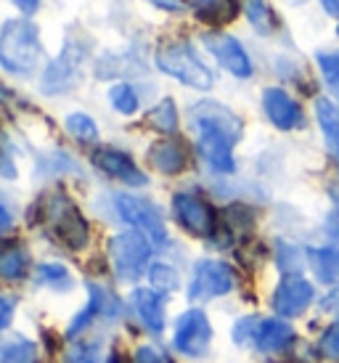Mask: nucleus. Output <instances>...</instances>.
<instances>
[{
    "instance_id": "29",
    "label": "nucleus",
    "mask_w": 339,
    "mask_h": 363,
    "mask_svg": "<svg viewBox=\"0 0 339 363\" xmlns=\"http://www.w3.org/2000/svg\"><path fill=\"white\" fill-rule=\"evenodd\" d=\"M151 284H154V289H160L162 292H175L178 289V273L172 271L170 265H165V262H157V265H151Z\"/></svg>"
},
{
    "instance_id": "24",
    "label": "nucleus",
    "mask_w": 339,
    "mask_h": 363,
    "mask_svg": "<svg viewBox=\"0 0 339 363\" xmlns=\"http://www.w3.org/2000/svg\"><path fill=\"white\" fill-rule=\"evenodd\" d=\"M38 281L56 289V292H70L72 289V273L61 262H43L38 268Z\"/></svg>"
},
{
    "instance_id": "2",
    "label": "nucleus",
    "mask_w": 339,
    "mask_h": 363,
    "mask_svg": "<svg viewBox=\"0 0 339 363\" xmlns=\"http://www.w3.org/2000/svg\"><path fill=\"white\" fill-rule=\"evenodd\" d=\"M32 220L45 223L50 233L72 252H82L90 244L88 220L82 218V212L61 191L43 196L40 202L35 204V210H30V223Z\"/></svg>"
},
{
    "instance_id": "36",
    "label": "nucleus",
    "mask_w": 339,
    "mask_h": 363,
    "mask_svg": "<svg viewBox=\"0 0 339 363\" xmlns=\"http://www.w3.org/2000/svg\"><path fill=\"white\" fill-rule=\"evenodd\" d=\"M13 311H16L13 300H9V297H3V294H0V332H6V329H9L11 318H13Z\"/></svg>"
},
{
    "instance_id": "18",
    "label": "nucleus",
    "mask_w": 339,
    "mask_h": 363,
    "mask_svg": "<svg viewBox=\"0 0 339 363\" xmlns=\"http://www.w3.org/2000/svg\"><path fill=\"white\" fill-rule=\"evenodd\" d=\"M186 6L204 24H228L239 13L236 0H186Z\"/></svg>"
},
{
    "instance_id": "39",
    "label": "nucleus",
    "mask_w": 339,
    "mask_h": 363,
    "mask_svg": "<svg viewBox=\"0 0 339 363\" xmlns=\"http://www.w3.org/2000/svg\"><path fill=\"white\" fill-rule=\"evenodd\" d=\"M149 3L162 11H180L183 6H186V0H149Z\"/></svg>"
},
{
    "instance_id": "43",
    "label": "nucleus",
    "mask_w": 339,
    "mask_h": 363,
    "mask_svg": "<svg viewBox=\"0 0 339 363\" xmlns=\"http://www.w3.org/2000/svg\"><path fill=\"white\" fill-rule=\"evenodd\" d=\"M326 228H329V231L339 239V212H337V215H331V220L326 223Z\"/></svg>"
},
{
    "instance_id": "17",
    "label": "nucleus",
    "mask_w": 339,
    "mask_h": 363,
    "mask_svg": "<svg viewBox=\"0 0 339 363\" xmlns=\"http://www.w3.org/2000/svg\"><path fill=\"white\" fill-rule=\"evenodd\" d=\"M291 340H294L291 323H287L284 318H265L257 326L255 345H257L262 353H281V350L289 347Z\"/></svg>"
},
{
    "instance_id": "19",
    "label": "nucleus",
    "mask_w": 339,
    "mask_h": 363,
    "mask_svg": "<svg viewBox=\"0 0 339 363\" xmlns=\"http://www.w3.org/2000/svg\"><path fill=\"white\" fill-rule=\"evenodd\" d=\"M30 273V255L21 244H3L0 247V279L3 281H21Z\"/></svg>"
},
{
    "instance_id": "25",
    "label": "nucleus",
    "mask_w": 339,
    "mask_h": 363,
    "mask_svg": "<svg viewBox=\"0 0 339 363\" xmlns=\"http://www.w3.org/2000/svg\"><path fill=\"white\" fill-rule=\"evenodd\" d=\"M149 125L160 133L178 130V109H175V101H172V99H162V101L149 111Z\"/></svg>"
},
{
    "instance_id": "27",
    "label": "nucleus",
    "mask_w": 339,
    "mask_h": 363,
    "mask_svg": "<svg viewBox=\"0 0 339 363\" xmlns=\"http://www.w3.org/2000/svg\"><path fill=\"white\" fill-rule=\"evenodd\" d=\"M109 99H111V106L120 111V114H135L138 111V93L133 91L128 82L111 85Z\"/></svg>"
},
{
    "instance_id": "14",
    "label": "nucleus",
    "mask_w": 339,
    "mask_h": 363,
    "mask_svg": "<svg viewBox=\"0 0 339 363\" xmlns=\"http://www.w3.org/2000/svg\"><path fill=\"white\" fill-rule=\"evenodd\" d=\"M93 164L101 172H106L109 178L125 183V186H146L149 183L146 172L133 162L130 154L120 152V149H96L93 152Z\"/></svg>"
},
{
    "instance_id": "41",
    "label": "nucleus",
    "mask_w": 339,
    "mask_h": 363,
    "mask_svg": "<svg viewBox=\"0 0 339 363\" xmlns=\"http://www.w3.org/2000/svg\"><path fill=\"white\" fill-rule=\"evenodd\" d=\"M11 220H13V218H11L9 207L0 202V233L6 231V228H11Z\"/></svg>"
},
{
    "instance_id": "5",
    "label": "nucleus",
    "mask_w": 339,
    "mask_h": 363,
    "mask_svg": "<svg viewBox=\"0 0 339 363\" xmlns=\"http://www.w3.org/2000/svg\"><path fill=\"white\" fill-rule=\"evenodd\" d=\"M109 260L122 281H138L151 260V242L140 231H125L109 239Z\"/></svg>"
},
{
    "instance_id": "38",
    "label": "nucleus",
    "mask_w": 339,
    "mask_h": 363,
    "mask_svg": "<svg viewBox=\"0 0 339 363\" xmlns=\"http://www.w3.org/2000/svg\"><path fill=\"white\" fill-rule=\"evenodd\" d=\"M321 311L329 313V315H339V289H334V292H329L326 297H323Z\"/></svg>"
},
{
    "instance_id": "40",
    "label": "nucleus",
    "mask_w": 339,
    "mask_h": 363,
    "mask_svg": "<svg viewBox=\"0 0 339 363\" xmlns=\"http://www.w3.org/2000/svg\"><path fill=\"white\" fill-rule=\"evenodd\" d=\"M13 6L19 11H24V13H32V11L40 6V0H13Z\"/></svg>"
},
{
    "instance_id": "9",
    "label": "nucleus",
    "mask_w": 339,
    "mask_h": 363,
    "mask_svg": "<svg viewBox=\"0 0 339 363\" xmlns=\"http://www.w3.org/2000/svg\"><path fill=\"white\" fill-rule=\"evenodd\" d=\"M172 212H175V220L199 239H210L218 228V215L212 210V204L196 196V194H175L172 196Z\"/></svg>"
},
{
    "instance_id": "34",
    "label": "nucleus",
    "mask_w": 339,
    "mask_h": 363,
    "mask_svg": "<svg viewBox=\"0 0 339 363\" xmlns=\"http://www.w3.org/2000/svg\"><path fill=\"white\" fill-rule=\"evenodd\" d=\"M257 318L255 315H247V318H241L236 326H233V340L239 345H250L255 342V337H257Z\"/></svg>"
},
{
    "instance_id": "13",
    "label": "nucleus",
    "mask_w": 339,
    "mask_h": 363,
    "mask_svg": "<svg viewBox=\"0 0 339 363\" xmlns=\"http://www.w3.org/2000/svg\"><path fill=\"white\" fill-rule=\"evenodd\" d=\"M262 109L279 130H299L305 125L302 106L284 88H265L262 91Z\"/></svg>"
},
{
    "instance_id": "7",
    "label": "nucleus",
    "mask_w": 339,
    "mask_h": 363,
    "mask_svg": "<svg viewBox=\"0 0 339 363\" xmlns=\"http://www.w3.org/2000/svg\"><path fill=\"white\" fill-rule=\"evenodd\" d=\"M117 212H120L122 220L143 233L151 244H157V247L167 244V228H165V220H162V212L149 199L120 194L117 196Z\"/></svg>"
},
{
    "instance_id": "3",
    "label": "nucleus",
    "mask_w": 339,
    "mask_h": 363,
    "mask_svg": "<svg viewBox=\"0 0 339 363\" xmlns=\"http://www.w3.org/2000/svg\"><path fill=\"white\" fill-rule=\"evenodd\" d=\"M40 59V35L30 19H11L0 30V64L13 74H30Z\"/></svg>"
},
{
    "instance_id": "35",
    "label": "nucleus",
    "mask_w": 339,
    "mask_h": 363,
    "mask_svg": "<svg viewBox=\"0 0 339 363\" xmlns=\"http://www.w3.org/2000/svg\"><path fill=\"white\" fill-rule=\"evenodd\" d=\"M0 175L3 178H16V164L11 160V149L6 138H0Z\"/></svg>"
},
{
    "instance_id": "26",
    "label": "nucleus",
    "mask_w": 339,
    "mask_h": 363,
    "mask_svg": "<svg viewBox=\"0 0 339 363\" xmlns=\"http://www.w3.org/2000/svg\"><path fill=\"white\" fill-rule=\"evenodd\" d=\"M67 130H70L80 143L99 141V125L90 120L88 114H82V111H74V114L67 117Z\"/></svg>"
},
{
    "instance_id": "37",
    "label": "nucleus",
    "mask_w": 339,
    "mask_h": 363,
    "mask_svg": "<svg viewBox=\"0 0 339 363\" xmlns=\"http://www.w3.org/2000/svg\"><path fill=\"white\" fill-rule=\"evenodd\" d=\"M133 363H165V358H162L154 347L143 345V347H138V350H135V355H133Z\"/></svg>"
},
{
    "instance_id": "23",
    "label": "nucleus",
    "mask_w": 339,
    "mask_h": 363,
    "mask_svg": "<svg viewBox=\"0 0 339 363\" xmlns=\"http://www.w3.org/2000/svg\"><path fill=\"white\" fill-rule=\"evenodd\" d=\"M244 13H247L252 27L257 32H262V35H270V32L279 27V19H276V13H273V9H270L265 0H247Z\"/></svg>"
},
{
    "instance_id": "4",
    "label": "nucleus",
    "mask_w": 339,
    "mask_h": 363,
    "mask_svg": "<svg viewBox=\"0 0 339 363\" xmlns=\"http://www.w3.org/2000/svg\"><path fill=\"white\" fill-rule=\"evenodd\" d=\"M157 67L165 74L180 80L183 85H189L194 91H210L215 77L207 69V64L196 56V51L191 48L186 40H172L165 43L157 51Z\"/></svg>"
},
{
    "instance_id": "1",
    "label": "nucleus",
    "mask_w": 339,
    "mask_h": 363,
    "mask_svg": "<svg viewBox=\"0 0 339 363\" xmlns=\"http://www.w3.org/2000/svg\"><path fill=\"white\" fill-rule=\"evenodd\" d=\"M191 128L196 133L201 160L218 172H233V146L244 135L241 120L218 101H199L189 109Z\"/></svg>"
},
{
    "instance_id": "44",
    "label": "nucleus",
    "mask_w": 339,
    "mask_h": 363,
    "mask_svg": "<svg viewBox=\"0 0 339 363\" xmlns=\"http://www.w3.org/2000/svg\"><path fill=\"white\" fill-rule=\"evenodd\" d=\"M9 99H11V91L6 88V85H3V82H0V104H6Z\"/></svg>"
},
{
    "instance_id": "30",
    "label": "nucleus",
    "mask_w": 339,
    "mask_h": 363,
    "mask_svg": "<svg viewBox=\"0 0 339 363\" xmlns=\"http://www.w3.org/2000/svg\"><path fill=\"white\" fill-rule=\"evenodd\" d=\"M64 363H101V345L99 342L72 345L70 350H67Z\"/></svg>"
},
{
    "instance_id": "11",
    "label": "nucleus",
    "mask_w": 339,
    "mask_h": 363,
    "mask_svg": "<svg viewBox=\"0 0 339 363\" xmlns=\"http://www.w3.org/2000/svg\"><path fill=\"white\" fill-rule=\"evenodd\" d=\"M201 43H204V48L223 64V69H228L233 77H241V80L252 77L250 56H247L244 45H241L233 35H226V32H207V35L201 38Z\"/></svg>"
},
{
    "instance_id": "15",
    "label": "nucleus",
    "mask_w": 339,
    "mask_h": 363,
    "mask_svg": "<svg viewBox=\"0 0 339 363\" xmlns=\"http://www.w3.org/2000/svg\"><path fill=\"white\" fill-rule=\"evenodd\" d=\"M149 162L151 167L162 175H178V172L186 170V149L183 143L175 141V138H165V141H157L149 149Z\"/></svg>"
},
{
    "instance_id": "6",
    "label": "nucleus",
    "mask_w": 339,
    "mask_h": 363,
    "mask_svg": "<svg viewBox=\"0 0 339 363\" xmlns=\"http://www.w3.org/2000/svg\"><path fill=\"white\" fill-rule=\"evenodd\" d=\"M233 286H236V273L228 262L199 260L194 265V273H191L189 300L191 303H207V300L228 294Z\"/></svg>"
},
{
    "instance_id": "32",
    "label": "nucleus",
    "mask_w": 339,
    "mask_h": 363,
    "mask_svg": "<svg viewBox=\"0 0 339 363\" xmlns=\"http://www.w3.org/2000/svg\"><path fill=\"white\" fill-rule=\"evenodd\" d=\"M321 355L329 358V361H339V321L331 323L329 329L321 337Z\"/></svg>"
},
{
    "instance_id": "10",
    "label": "nucleus",
    "mask_w": 339,
    "mask_h": 363,
    "mask_svg": "<svg viewBox=\"0 0 339 363\" xmlns=\"http://www.w3.org/2000/svg\"><path fill=\"white\" fill-rule=\"evenodd\" d=\"M210 340H212L210 318L201 311H196V308L186 311L178 318V323H175V340L172 342H175V350H180L183 355H191V358L201 355L207 350Z\"/></svg>"
},
{
    "instance_id": "12",
    "label": "nucleus",
    "mask_w": 339,
    "mask_h": 363,
    "mask_svg": "<svg viewBox=\"0 0 339 363\" xmlns=\"http://www.w3.org/2000/svg\"><path fill=\"white\" fill-rule=\"evenodd\" d=\"M313 284L302 276H284L273 292V311L279 313L281 318H294L302 315L313 303Z\"/></svg>"
},
{
    "instance_id": "21",
    "label": "nucleus",
    "mask_w": 339,
    "mask_h": 363,
    "mask_svg": "<svg viewBox=\"0 0 339 363\" xmlns=\"http://www.w3.org/2000/svg\"><path fill=\"white\" fill-rule=\"evenodd\" d=\"M308 262L313 265V273L323 284H339V250L337 247H321L308 250Z\"/></svg>"
},
{
    "instance_id": "20",
    "label": "nucleus",
    "mask_w": 339,
    "mask_h": 363,
    "mask_svg": "<svg viewBox=\"0 0 339 363\" xmlns=\"http://www.w3.org/2000/svg\"><path fill=\"white\" fill-rule=\"evenodd\" d=\"M316 120L323 130L329 152L339 162V106L329 99H316Z\"/></svg>"
},
{
    "instance_id": "28",
    "label": "nucleus",
    "mask_w": 339,
    "mask_h": 363,
    "mask_svg": "<svg viewBox=\"0 0 339 363\" xmlns=\"http://www.w3.org/2000/svg\"><path fill=\"white\" fill-rule=\"evenodd\" d=\"M252 223H255V215L244 204H230L226 210V228H228V233H247L252 228Z\"/></svg>"
},
{
    "instance_id": "8",
    "label": "nucleus",
    "mask_w": 339,
    "mask_h": 363,
    "mask_svg": "<svg viewBox=\"0 0 339 363\" xmlns=\"http://www.w3.org/2000/svg\"><path fill=\"white\" fill-rule=\"evenodd\" d=\"M82 61H85V48H82L80 43L70 40L56 59L50 61L45 72H43V80H40V88L43 93H67L74 85V82L80 80V69H82Z\"/></svg>"
},
{
    "instance_id": "22",
    "label": "nucleus",
    "mask_w": 339,
    "mask_h": 363,
    "mask_svg": "<svg viewBox=\"0 0 339 363\" xmlns=\"http://www.w3.org/2000/svg\"><path fill=\"white\" fill-rule=\"evenodd\" d=\"M38 361V345L24 340V337H13L0 345V363H35Z\"/></svg>"
},
{
    "instance_id": "42",
    "label": "nucleus",
    "mask_w": 339,
    "mask_h": 363,
    "mask_svg": "<svg viewBox=\"0 0 339 363\" xmlns=\"http://www.w3.org/2000/svg\"><path fill=\"white\" fill-rule=\"evenodd\" d=\"M321 6H323V11H326L329 16L339 19V0H321Z\"/></svg>"
},
{
    "instance_id": "16",
    "label": "nucleus",
    "mask_w": 339,
    "mask_h": 363,
    "mask_svg": "<svg viewBox=\"0 0 339 363\" xmlns=\"http://www.w3.org/2000/svg\"><path fill=\"white\" fill-rule=\"evenodd\" d=\"M130 303H133V311L140 318V323L149 332H162L165 329V303H162V294H157L154 289H135V292L130 294Z\"/></svg>"
},
{
    "instance_id": "31",
    "label": "nucleus",
    "mask_w": 339,
    "mask_h": 363,
    "mask_svg": "<svg viewBox=\"0 0 339 363\" xmlns=\"http://www.w3.org/2000/svg\"><path fill=\"white\" fill-rule=\"evenodd\" d=\"M276 262H279V268L287 276H297L299 268H302V255L291 247V244H279V252H276Z\"/></svg>"
},
{
    "instance_id": "33",
    "label": "nucleus",
    "mask_w": 339,
    "mask_h": 363,
    "mask_svg": "<svg viewBox=\"0 0 339 363\" xmlns=\"http://www.w3.org/2000/svg\"><path fill=\"white\" fill-rule=\"evenodd\" d=\"M318 67L326 82L339 91V53H318Z\"/></svg>"
}]
</instances>
